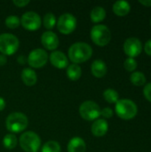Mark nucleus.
Returning <instances> with one entry per match:
<instances>
[{"instance_id": "obj_1", "label": "nucleus", "mask_w": 151, "mask_h": 152, "mask_svg": "<svg viewBox=\"0 0 151 152\" xmlns=\"http://www.w3.org/2000/svg\"><path fill=\"white\" fill-rule=\"evenodd\" d=\"M69 58L74 64L83 63L88 61L93 55V48L85 42H77L69 48Z\"/></svg>"}, {"instance_id": "obj_2", "label": "nucleus", "mask_w": 151, "mask_h": 152, "mask_svg": "<svg viewBox=\"0 0 151 152\" xmlns=\"http://www.w3.org/2000/svg\"><path fill=\"white\" fill-rule=\"evenodd\" d=\"M28 125V119L24 113L12 112L5 119L6 129L11 134H18L24 131Z\"/></svg>"}, {"instance_id": "obj_3", "label": "nucleus", "mask_w": 151, "mask_h": 152, "mask_svg": "<svg viewBox=\"0 0 151 152\" xmlns=\"http://www.w3.org/2000/svg\"><path fill=\"white\" fill-rule=\"evenodd\" d=\"M115 110L117 115L124 120L133 119L138 113L137 105L130 99L118 100V102L116 103Z\"/></svg>"}, {"instance_id": "obj_4", "label": "nucleus", "mask_w": 151, "mask_h": 152, "mask_svg": "<svg viewBox=\"0 0 151 152\" xmlns=\"http://www.w3.org/2000/svg\"><path fill=\"white\" fill-rule=\"evenodd\" d=\"M19 143L25 152H37L41 147V139L35 132L27 131L20 136Z\"/></svg>"}, {"instance_id": "obj_5", "label": "nucleus", "mask_w": 151, "mask_h": 152, "mask_svg": "<svg viewBox=\"0 0 151 152\" xmlns=\"http://www.w3.org/2000/svg\"><path fill=\"white\" fill-rule=\"evenodd\" d=\"M20 46V41L16 36L11 33L0 34V53L5 56L14 54Z\"/></svg>"}, {"instance_id": "obj_6", "label": "nucleus", "mask_w": 151, "mask_h": 152, "mask_svg": "<svg viewBox=\"0 0 151 152\" xmlns=\"http://www.w3.org/2000/svg\"><path fill=\"white\" fill-rule=\"evenodd\" d=\"M91 39L99 46L107 45L111 40V32L109 28L103 24H97L91 29Z\"/></svg>"}, {"instance_id": "obj_7", "label": "nucleus", "mask_w": 151, "mask_h": 152, "mask_svg": "<svg viewBox=\"0 0 151 152\" xmlns=\"http://www.w3.org/2000/svg\"><path fill=\"white\" fill-rule=\"evenodd\" d=\"M79 114L85 120L93 121L101 116V109L96 102L85 101L79 107Z\"/></svg>"}, {"instance_id": "obj_8", "label": "nucleus", "mask_w": 151, "mask_h": 152, "mask_svg": "<svg viewBox=\"0 0 151 152\" xmlns=\"http://www.w3.org/2000/svg\"><path fill=\"white\" fill-rule=\"evenodd\" d=\"M56 25L58 30L61 34L69 35L77 28V19L73 14L69 12H66L59 17Z\"/></svg>"}, {"instance_id": "obj_9", "label": "nucleus", "mask_w": 151, "mask_h": 152, "mask_svg": "<svg viewBox=\"0 0 151 152\" xmlns=\"http://www.w3.org/2000/svg\"><path fill=\"white\" fill-rule=\"evenodd\" d=\"M48 59H49V55L47 54L45 50L42 48H36L29 53L27 58V62L30 67L35 69H39L44 67L47 63Z\"/></svg>"}, {"instance_id": "obj_10", "label": "nucleus", "mask_w": 151, "mask_h": 152, "mask_svg": "<svg viewBox=\"0 0 151 152\" xmlns=\"http://www.w3.org/2000/svg\"><path fill=\"white\" fill-rule=\"evenodd\" d=\"M20 24L26 30L35 31L40 28L42 25V20L37 12L29 11V12H26L21 16Z\"/></svg>"}, {"instance_id": "obj_11", "label": "nucleus", "mask_w": 151, "mask_h": 152, "mask_svg": "<svg viewBox=\"0 0 151 152\" xmlns=\"http://www.w3.org/2000/svg\"><path fill=\"white\" fill-rule=\"evenodd\" d=\"M142 45L140 39L136 37H129L124 43V52L129 58H134L141 54Z\"/></svg>"}, {"instance_id": "obj_12", "label": "nucleus", "mask_w": 151, "mask_h": 152, "mask_svg": "<svg viewBox=\"0 0 151 152\" xmlns=\"http://www.w3.org/2000/svg\"><path fill=\"white\" fill-rule=\"evenodd\" d=\"M41 44L46 50L53 52L59 46V37L54 32L47 30L41 36Z\"/></svg>"}, {"instance_id": "obj_13", "label": "nucleus", "mask_w": 151, "mask_h": 152, "mask_svg": "<svg viewBox=\"0 0 151 152\" xmlns=\"http://www.w3.org/2000/svg\"><path fill=\"white\" fill-rule=\"evenodd\" d=\"M49 61L51 64L57 69H65L69 66L68 57L64 53L61 51H53L49 55Z\"/></svg>"}, {"instance_id": "obj_14", "label": "nucleus", "mask_w": 151, "mask_h": 152, "mask_svg": "<svg viewBox=\"0 0 151 152\" xmlns=\"http://www.w3.org/2000/svg\"><path fill=\"white\" fill-rule=\"evenodd\" d=\"M108 130H109V124L103 118H98L94 120L91 127V132L93 135H94L95 137L104 136L107 134Z\"/></svg>"}, {"instance_id": "obj_15", "label": "nucleus", "mask_w": 151, "mask_h": 152, "mask_svg": "<svg viewBox=\"0 0 151 152\" xmlns=\"http://www.w3.org/2000/svg\"><path fill=\"white\" fill-rule=\"evenodd\" d=\"M107 71H108L107 65L101 60H95L91 65V72L97 78L103 77L107 74Z\"/></svg>"}, {"instance_id": "obj_16", "label": "nucleus", "mask_w": 151, "mask_h": 152, "mask_svg": "<svg viewBox=\"0 0 151 152\" xmlns=\"http://www.w3.org/2000/svg\"><path fill=\"white\" fill-rule=\"evenodd\" d=\"M20 77L22 82L27 86H33L37 81V75L36 71L30 68H26L21 71Z\"/></svg>"}, {"instance_id": "obj_17", "label": "nucleus", "mask_w": 151, "mask_h": 152, "mask_svg": "<svg viewBox=\"0 0 151 152\" xmlns=\"http://www.w3.org/2000/svg\"><path fill=\"white\" fill-rule=\"evenodd\" d=\"M85 142L80 137H74L68 143V152H85Z\"/></svg>"}, {"instance_id": "obj_18", "label": "nucleus", "mask_w": 151, "mask_h": 152, "mask_svg": "<svg viewBox=\"0 0 151 152\" xmlns=\"http://www.w3.org/2000/svg\"><path fill=\"white\" fill-rule=\"evenodd\" d=\"M113 12L116 15L123 17L127 15L130 11H131V5L127 1H123V0H119L114 3L113 4Z\"/></svg>"}, {"instance_id": "obj_19", "label": "nucleus", "mask_w": 151, "mask_h": 152, "mask_svg": "<svg viewBox=\"0 0 151 152\" xmlns=\"http://www.w3.org/2000/svg\"><path fill=\"white\" fill-rule=\"evenodd\" d=\"M82 75V69L81 67L78 64H70L68 66L67 69V76L69 80L71 81H77L81 77Z\"/></svg>"}, {"instance_id": "obj_20", "label": "nucleus", "mask_w": 151, "mask_h": 152, "mask_svg": "<svg viewBox=\"0 0 151 152\" xmlns=\"http://www.w3.org/2000/svg\"><path fill=\"white\" fill-rule=\"evenodd\" d=\"M91 20L93 23H99L102 21L106 18V11L101 6H95L92 11L90 14Z\"/></svg>"}, {"instance_id": "obj_21", "label": "nucleus", "mask_w": 151, "mask_h": 152, "mask_svg": "<svg viewBox=\"0 0 151 152\" xmlns=\"http://www.w3.org/2000/svg\"><path fill=\"white\" fill-rule=\"evenodd\" d=\"M130 80L133 85L135 86H144L146 83V77L141 71H134L130 76Z\"/></svg>"}, {"instance_id": "obj_22", "label": "nucleus", "mask_w": 151, "mask_h": 152, "mask_svg": "<svg viewBox=\"0 0 151 152\" xmlns=\"http://www.w3.org/2000/svg\"><path fill=\"white\" fill-rule=\"evenodd\" d=\"M18 143V140L15 134H7L4 135V139H3V144L4 146V148H6L7 150H12L17 146Z\"/></svg>"}, {"instance_id": "obj_23", "label": "nucleus", "mask_w": 151, "mask_h": 152, "mask_svg": "<svg viewBox=\"0 0 151 152\" xmlns=\"http://www.w3.org/2000/svg\"><path fill=\"white\" fill-rule=\"evenodd\" d=\"M103 97L105 99V101L109 103H117L119 100V94L118 93L111 88L106 89L103 92Z\"/></svg>"}, {"instance_id": "obj_24", "label": "nucleus", "mask_w": 151, "mask_h": 152, "mask_svg": "<svg viewBox=\"0 0 151 152\" xmlns=\"http://www.w3.org/2000/svg\"><path fill=\"white\" fill-rule=\"evenodd\" d=\"M56 23H57L56 17L53 12H47L46 14H44V19H43V24L46 29L51 31V29L54 28Z\"/></svg>"}, {"instance_id": "obj_25", "label": "nucleus", "mask_w": 151, "mask_h": 152, "mask_svg": "<svg viewBox=\"0 0 151 152\" xmlns=\"http://www.w3.org/2000/svg\"><path fill=\"white\" fill-rule=\"evenodd\" d=\"M61 145L56 141H48L41 148V152H61Z\"/></svg>"}, {"instance_id": "obj_26", "label": "nucleus", "mask_w": 151, "mask_h": 152, "mask_svg": "<svg viewBox=\"0 0 151 152\" xmlns=\"http://www.w3.org/2000/svg\"><path fill=\"white\" fill-rule=\"evenodd\" d=\"M4 23H5V26H6L8 28L15 29V28H17L20 26V20L19 19L18 16L10 15V16L6 17Z\"/></svg>"}, {"instance_id": "obj_27", "label": "nucleus", "mask_w": 151, "mask_h": 152, "mask_svg": "<svg viewBox=\"0 0 151 152\" xmlns=\"http://www.w3.org/2000/svg\"><path fill=\"white\" fill-rule=\"evenodd\" d=\"M137 66H138V64H137V61H136V60L134 59V58H127L125 61V62H124V67H125V69L127 70V71H129V72H134L135 71V69H137Z\"/></svg>"}, {"instance_id": "obj_28", "label": "nucleus", "mask_w": 151, "mask_h": 152, "mask_svg": "<svg viewBox=\"0 0 151 152\" xmlns=\"http://www.w3.org/2000/svg\"><path fill=\"white\" fill-rule=\"evenodd\" d=\"M101 116H102L104 118H110L113 116V110L109 107L104 108L101 110Z\"/></svg>"}, {"instance_id": "obj_29", "label": "nucleus", "mask_w": 151, "mask_h": 152, "mask_svg": "<svg viewBox=\"0 0 151 152\" xmlns=\"http://www.w3.org/2000/svg\"><path fill=\"white\" fill-rule=\"evenodd\" d=\"M143 94L145 96V98L151 102V82L147 84L145 86H144V89H143Z\"/></svg>"}, {"instance_id": "obj_30", "label": "nucleus", "mask_w": 151, "mask_h": 152, "mask_svg": "<svg viewBox=\"0 0 151 152\" xmlns=\"http://www.w3.org/2000/svg\"><path fill=\"white\" fill-rule=\"evenodd\" d=\"M12 4L14 5H16L17 7H25L26 5H28L29 4V0H13Z\"/></svg>"}, {"instance_id": "obj_31", "label": "nucleus", "mask_w": 151, "mask_h": 152, "mask_svg": "<svg viewBox=\"0 0 151 152\" xmlns=\"http://www.w3.org/2000/svg\"><path fill=\"white\" fill-rule=\"evenodd\" d=\"M144 52L148 54L151 56V39H150L149 41L146 42L145 45H144Z\"/></svg>"}, {"instance_id": "obj_32", "label": "nucleus", "mask_w": 151, "mask_h": 152, "mask_svg": "<svg viewBox=\"0 0 151 152\" xmlns=\"http://www.w3.org/2000/svg\"><path fill=\"white\" fill-rule=\"evenodd\" d=\"M7 63V56L0 53V67L4 66Z\"/></svg>"}, {"instance_id": "obj_33", "label": "nucleus", "mask_w": 151, "mask_h": 152, "mask_svg": "<svg viewBox=\"0 0 151 152\" xmlns=\"http://www.w3.org/2000/svg\"><path fill=\"white\" fill-rule=\"evenodd\" d=\"M17 61H18L19 64H20V65H24L25 63H27V58H26L24 55H20V56H19Z\"/></svg>"}, {"instance_id": "obj_34", "label": "nucleus", "mask_w": 151, "mask_h": 152, "mask_svg": "<svg viewBox=\"0 0 151 152\" xmlns=\"http://www.w3.org/2000/svg\"><path fill=\"white\" fill-rule=\"evenodd\" d=\"M139 3L144 6L151 7V0H139Z\"/></svg>"}, {"instance_id": "obj_35", "label": "nucleus", "mask_w": 151, "mask_h": 152, "mask_svg": "<svg viewBox=\"0 0 151 152\" xmlns=\"http://www.w3.org/2000/svg\"><path fill=\"white\" fill-rule=\"evenodd\" d=\"M5 105H6V103H5L4 99V98H2V97H0V111H2V110H4Z\"/></svg>"}, {"instance_id": "obj_36", "label": "nucleus", "mask_w": 151, "mask_h": 152, "mask_svg": "<svg viewBox=\"0 0 151 152\" xmlns=\"http://www.w3.org/2000/svg\"><path fill=\"white\" fill-rule=\"evenodd\" d=\"M150 25H151V20H150Z\"/></svg>"}]
</instances>
